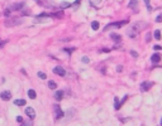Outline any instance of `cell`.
I'll list each match as a JSON object with an SVG mask.
<instances>
[{"instance_id": "2e32d148", "label": "cell", "mask_w": 162, "mask_h": 126, "mask_svg": "<svg viewBox=\"0 0 162 126\" xmlns=\"http://www.w3.org/2000/svg\"><path fill=\"white\" fill-rule=\"evenodd\" d=\"M14 105L15 106H24L25 105V100H15L14 101Z\"/></svg>"}, {"instance_id": "4dcf8cb0", "label": "cell", "mask_w": 162, "mask_h": 126, "mask_svg": "<svg viewBox=\"0 0 162 126\" xmlns=\"http://www.w3.org/2000/svg\"><path fill=\"white\" fill-rule=\"evenodd\" d=\"M65 50L67 52V53H72V52L75 50V48H71V49H70V48H65Z\"/></svg>"}, {"instance_id": "5bb4252c", "label": "cell", "mask_w": 162, "mask_h": 126, "mask_svg": "<svg viewBox=\"0 0 162 126\" xmlns=\"http://www.w3.org/2000/svg\"><path fill=\"white\" fill-rule=\"evenodd\" d=\"M120 102H119V98H118V97H114V108L115 110H119L120 108Z\"/></svg>"}, {"instance_id": "ffe728a7", "label": "cell", "mask_w": 162, "mask_h": 126, "mask_svg": "<svg viewBox=\"0 0 162 126\" xmlns=\"http://www.w3.org/2000/svg\"><path fill=\"white\" fill-rule=\"evenodd\" d=\"M48 87L51 88V90H55V88L57 87V83L55 82V81H49V82H48Z\"/></svg>"}, {"instance_id": "ba28073f", "label": "cell", "mask_w": 162, "mask_h": 126, "mask_svg": "<svg viewBox=\"0 0 162 126\" xmlns=\"http://www.w3.org/2000/svg\"><path fill=\"white\" fill-rule=\"evenodd\" d=\"M0 98L4 100V101H9L12 98V93L10 91H3L1 93H0Z\"/></svg>"}, {"instance_id": "4fadbf2b", "label": "cell", "mask_w": 162, "mask_h": 126, "mask_svg": "<svg viewBox=\"0 0 162 126\" xmlns=\"http://www.w3.org/2000/svg\"><path fill=\"white\" fill-rule=\"evenodd\" d=\"M55 98H56L57 101H61V100L63 98V91H57V92L55 93Z\"/></svg>"}, {"instance_id": "cb8c5ba5", "label": "cell", "mask_w": 162, "mask_h": 126, "mask_svg": "<svg viewBox=\"0 0 162 126\" xmlns=\"http://www.w3.org/2000/svg\"><path fill=\"white\" fill-rule=\"evenodd\" d=\"M143 1L146 3V6H147V9H148V11H152V8L150 5V0H143Z\"/></svg>"}, {"instance_id": "8992f818", "label": "cell", "mask_w": 162, "mask_h": 126, "mask_svg": "<svg viewBox=\"0 0 162 126\" xmlns=\"http://www.w3.org/2000/svg\"><path fill=\"white\" fill-rule=\"evenodd\" d=\"M53 72L56 73V75L61 76V77H63V76L66 75L65 68H63V67H61V66H57V67H55V68H53Z\"/></svg>"}, {"instance_id": "7402d4cb", "label": "cell", "mask_w": 162, "mask_h": 126, "mask_svg": "<svg viewBox=\"0 0 162 126\" xmlns=\"http://www.w3.org/2000/svg\"><path fill=\"white\" fill-rule=\"evenodd\" d=\"M100 3H101V0H90V4L93 6H98Z\"/></svg>"}, {"instance_id": "484cf974", "label": "cell", "mask_w": 162, "mask_h": 126, "mask_svg": "<svg viewBox=\"0 0 162 126\" xmlns=\"http://www.w3.org/2000/svg\"><path fill=\"white\" fill-rule=\"evenodd\" d=\"M6 43H8V40H3V39H0V48H3Z\"/></svg>"}, {"instance_id": "f546056e", "label": "cell", "mask_w": 162, "mask_h": 126, "mask_svg": "<svg viewBox=\"0 0 162 126\" xmlns=\"http://www.w3.org/2000/svg\"><path fill=\"white\" fill-rule=\"evenodd\" d=\"M22 126H32V121H27V122H23Z\"/></svg>"}, {"instance_id": "83f0119b", "label": "cell", "mask_w": 162, "mask_h": 126, "mask_svg": "<svg viewBox=\"0 0 162 126\" xmlns=\"http://www.w3.org/2000/svg\"><path fill=\"white\" fill-rule=\"evenodd\" d=\"M130 56L134 57V58H137L138 57V53H137V52H134V50H130Z\"/></svg>"}, {"instance_id": "f35d334b", "label": "cell", "mask_w": 162, "mask_h": 126, "mask_svg": "<svg viewBox=\"0 0 162 126\" xmlns=\"http://www.w3.org/2000/svg\"><path fill=\"white\" fill-rule=\"evenodd\" d=\"M161 125H162V118H161Z\"/></svg>"}, {"instance_id": "30bf717a", "label": "cell", "mask_w": 162, "mask_h": 126, "mask_svg": "<svg viewBox=\"0 0 162 126\" xmlns=\"http://www.w3.org/2000/svg\"><path fill=\"white\" fill-rule=\"evenodd\" d=\"M24 6V3H18V4H14L13 6H9V9L13 11V10H20Z\"/></svg>"}, {"instance_id": "e0dca14e", "label": "cell", "mask_w": 162, "mask_h": 126, "mask_svg": "<svg viewBox=\"0 0 162 126\" xmlns=\"http://www.w3.org/2000/svg\"><path fill=\"white\" fill-rule=\"evenodd\" d=\"M52 17H56V18H58V19H62L63 18V11L61 10V11H57V13H55V14H51Z\"/></svg>"}, {"instance_id": "e575fe53", "label": "cell", "mask_w": 162, "mask_h": 126, "mask_svg": "<svg viewBox=\"0 0 162 126\" xmlns=\"http://www.w3.org/2000/svg\"><path fill=\"white\" fill-rule=\"evenodd\" d=\"M17 121H18V122H23V117H22V116H18V117H17Z\"/></svg>"}, {"instance_id": "7a4b0ae2", "label": "cell", "mask_w": 162, "mask_h": 126, "mask_svg": "<svg viewBox=\"0 0 162 126\" xmlns=\"http://www.w3.org/2000/svg\"><path fill=\"white\" fill-rule=\"evenodd\" d=\"M22 23H23V19H22V18H15V17L8 18L4 21V24L6 27H15V25H20Z\"/></svg>"}, {"instance_id": "d4e9b609", "label": "cell", "mask_w": 162, "mask_h": 126, "mask_svg": "<svg viewBox=\"0 0 162 126\" xmlns=\"http://www.w3.org/2000/svg\"><path fill=\"white\" fill-rule=\"evenodd\" d=\"M38 77L42 78V79H46L47 76H46V73H43V72H38Z\"/></svg>"}, {"instance_id": "7c38bea8", "label": "cell", "mask_w": 162, "mask_h": 126, "mask_svg": "<svg viewBox=\"0 0 162 126\" xmlns=\"http://www.w3.org/2000/svg\"><path fill=\"white\" fill-rule=\"evenodd\" d=\"M160 59H161V56H160L158 53H154V54L151 57L152 63H158V62H160Z\"/></svg>"}, {"instance_id": "ac0fdd59", "label": "cell", "mask_w": 162, "mask_h": 126, "mask_svg": "<svg viewBox=\"0 0 162 126\" xmlns=\"http://www.w3.org/2000/svg\"><path fill=\"white\" fill-rule=\"evenodd\" d=\"M153 37H154V38H156L157 40H160V39H161V32L158 30V29H156V30H154V33H153Z\"/></svg>"}, {"instance_id": "d6a6232c", "label": "cell", "mask_w": 162, "mask_h": 126, "mask_svg": "<svg viewBox=\"0 0 162 126\" xmlns=\"http://www.w3.org/2000/svg\"><path fill=\"white\" fill-rule=\"evenodd\" d=\"M123 71V66H118L116 67V72H122Z\"/></svg>"}, {"instance_id": "603a6c76", "label": "cell", "mask_w": 162, "mask_h": 126, "mask_svg": "<svg viewBox=\"0 0 162 126\" xmlns=\"http://www.w3.org/2000/svg\"><path fill=\"white\" fill-rule=\"evenodd\" d=\"M4 15H5L6 18H9V17L12 15V10H10L9 8H8V9H5V10H4Z\"/></svg>"}, {"instance_id": "52a82bcc", "label": "cell", "mask_w": 162, "mask_h": 126, "mask_svg": "<svg viewBox=\"0 0 162 126\" xmlns=\"http://www.w3.org/2000/svg\"><path fill=\"white\" fill-rule=\"evenodd\" d=\"M128 8H130L133 11H138V0H129V4H128Z\"/></svg>"}, {"instance_id": "836d02e7", "label": "cell", "mask_w": 162, "mask_h": 126, "mask_svg": "<svg viewBox=\"0 0 162 126\" xmlns=\"http://www.w3.org/2000/svg\"><path fill=\"white\" fill-rule=\"evenodd\" d=\"M146 40H147V42H150V40H151V34H150V33H147V37H146Z\"/></svg>"}, {"instance_id": "3957f363", "label": "cell", "mask_w": 162, "mask_h": 126, "mask_svg": "<svg viewBox=\"0 0 162 126\" xmlns=\"http://www.w3.org/2000/svg\"><path fill=\"white\" fill-rule=\"evenodd\" d=\"M128 23H129L128 19H127V20H122V21H115V23H110V24H108V25L104 28V32H108V30H110V29H114V28H120V27L126 25V24H128Z\"/></svg>"}, {"instance_id": "44dd1931", "label": "cell", "mask_w": 162, "mask_h": 126, "mask_svg": "<svg viewBox=\"0 0 162 126\" xmlns=\"http://www.w3.org/2000/svg\"><path fill=\"white\" fill-rule=\"evenodd\" d=\"M91 28L94 29V30H98V29H99V23H98V21H93V23H91Z\"/></svg>"}, {"instance_id": "8d00e7d4", "label": "cell", "mask_w": 162, "mask_h": 126, "mask_svg": "<svg viewBox=\"0 0 162 126\" xmlns=\"http://www.w3.org/2000/svg\"><path fill=\"white\" fill-rule=\"evenodd\" d=\"M67 114H69V115L71 116L72 114H75V110H72V111H71V110H69V111H67Z\"/></svg>"}, {"instance_id": "d590c367", "label": "cell", "mask_w": 162, "mask_h": 126, "mask_svg": "<svg viewBox=\"0 0 162 126\" xmlns=\"http://www.w3.org/2000/svg\"><path fill=\"white\" fill-rule=\"evenodd\" d=\"M80 1H81V0H76V1H75V3H73L72 5H73V6H77V5L80 4Z\"/></svg>"}, {"instance_id": "9c48e42d", "label": "cell", "mask_w": 162, "mask_h": 126, "mask_svg": "<svg viewBox=\"0 0 162 126\" xmlns=\"http://www.w3.org/2000/svg\"><path fill=\"white\" fill-rule=\"evenodd\" d=\"M25 114H27V116L31 118V120H33V118L35 117V111L32 107H27L25 108Z\"/></svg>"}, {"instance_id": "8fae6325", "label": "cell", "mask_w": 162, "mask_h": 126, "mask_svg": "<svg viewBox=\"0 0 162 126\" xmlns=\"http://www.w3.org/2000/svg\"><path fill=\"white\" fill-rule=\"evenodd\" d=\"M110 38H112L114 42H120L122 40V35L116 34V33H112V34H110Z\"/></svg>"}, {"instance_id": "4316f807", "label": "cell", "mask_w": 162, "mask_h": 126, "mask_svg": "<svg viewBox=\"0 0 162 126\" xmlns=\"http://www.w3.org/2000/svg\"><path fill=\"white\" fill-rule=\"evenodd\" d=\"M81 61H82L84 63H89V62H90V59L87 58V57H82V58H81Z\"/></svg>"}, {"instance_id": "1f68e13d", "label": "cell", "mask_w": 162, "mask_h": 126, "mask_svg": "<svg viewBox=\"0 0 162 126\" xmlns=\"http://www.w3.org/2000/svg\"><path fill=\"white\" fill-rule=\"evenodd\" d=\"M153 49H154V50H161L162 47H161V46H153Z\"/></svg>"}, {"instance_id": "74e56055", "label": "cell", "mask_w": 162, "mask_h": 126, "mask_svg": "<svg viewBox=\"0 0 162 126\" xmlns=\"http://www.w3.org/2000/svg\"><path fill=\"white\" fill-rule=\"evenodd\" d=\"M101 52H106V53H108V52H110V49H109V48H103Z\"/></svg>"}, {"instance_id": "6da1fadb", "label": "cell", "mask_w": 162, "mask_h": 126, "mask_svg": "<svg viewBox=\"0 0 162 126\" xmlns=\"http://www.w3.org/2000/svg\"><path fill=\"white\" fill-rule=\"evenodd\" d=\"M146 28H147V23H146V21H142V20L136 21L134 24H132L127 29V34L129 35V38H136V37L141 33L143 29H146Z\"/></svg>"}, {"instance_id": "f1b7e54d", "label": "cell", "mask_w": 162, "mask_h": 126, "mask_svg": "<svg viewBox=\"0 0 162 126\" xmlns=\"http://www.w3.org/2000/svg\"><path fill=\"white\" fill-rule=\"evenodd\" d=\"M156 21H157V23H161V21H162V14H160V15L156 18Z\"/></svg>"}, {"instance_id": "d6986e66", "label": "cell", "mask_w": 162, "mask_h": 126, "mask_svg": "<svg viewBox=\"0 0 162 126\" xmlns=\"http://www.w3.org/2000/svg\"><path fill=\"white\" fill-rule=\"evenodd\" d=\"M72 4L71 3H67V1H63V3H61L60 4V6H61V8L62 9H66V8H70V6H71Z\"/></svg>"}, {"instance_id": "277c9868", "label": "cell", "mask_w": 162, "mask_h": 126, "mask_svg": "<svg viewBox=\"0 0 162 126\" xmlns=\"http://www.w3.org/2000/svg\"><path fill=\"white\" fill-rule=\"evenodd\" d=\"M53 112H55V117L57 120H60V118H62L65 116V112L61 110V107L58 105H53Z\"/></svg>"}, {"instance_id": "9a60e30c", "label": "cell", "mask_w": 162, "mask_h": 126, "mask_svg": "<svg viewBox=\"0 0 162 126\" xmlns=\"http://www.w3.org/2000/svg\"><path fill=\"white\" fill-rule=\"evenodd\" d=\"M28 96H29V98L34 100V98L37 97V93H35V91H34V90H29V91H28Z\"/></svg>"}, {"instance_id": "5b68a950", "label": "cell", "mask_w": 162, "mask_h": 126, "mask_svg": "<svg viewBox=\"0 0 162 126\" xmlns=\"http://www.w3.org/2000/svg\"><path fill=\"white\" fill-rule=\"evenodd\" d=\"M152 86H153V83L151 82V81H144V82L141 83V87H139V88H141L142 92H146V91H148Z\"/></svg>"}]
</instances>
